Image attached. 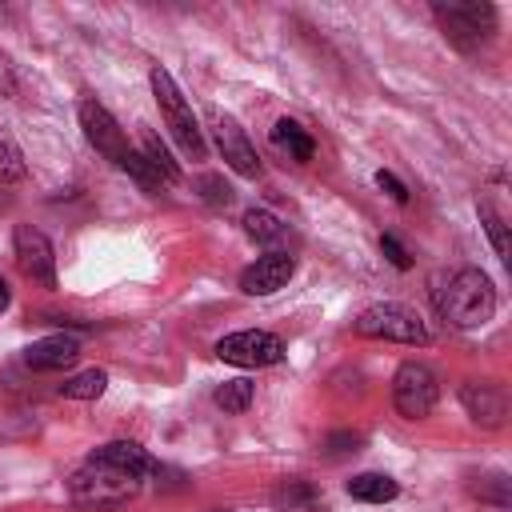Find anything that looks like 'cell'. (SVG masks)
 Wrapping results in <instances>:
<instances>
[{
	"label": "cell",
	"mask_w": 512,
	"mask_h": 512,
	"mask_svg": "<svg viewBox=\"0 0 512 512\" xmlns=\"http://www.w3.org/2000/svg\"><path fill=\"white\" fill-rule=\"evenodd\" d=\"M104 388H108V372L104 368H84V372H76L60 384V396L64 400H96V396H104Z\"/></svg>",
	"instance_id": "cell-18"
},
{
	"label": "cell",
	"mask_w": 512,
	"mask_h": 512,
	"mask_svg": "<svg viewBox=\"0 0 512 512\" xmlns=\"http://www.w3.org/2000/svg\"><path fill=\"white\" fill-rule=\"evenodd\" d=\"M296 272V260L288 252H268V256H256L244 272H240V288L248 296H272L280 292Z\"/></svg>",
	"instance_id": "cell-11"
},
{
	"label": "cell",
	"mask_w": 512,
	"mask_h": 512,
	"mask_svg": "<svg viewBox=\"0 0 512 512\" xmlns=\"http://www.w3.org/2000/svg\"><path fill=\"white\" fill-rule=\"evenodd\" d=\"M12 256H16V268L32 284L56 288V252H52V240L40 228L16 224V232H12Z\"/></svg>",
	"instance_id": "cell-9"
},
{
	"label": "cell",
	"mask_w": 512,
	"mask_h": 512,
	"mask_svg": "<svg viewBox=\"0 0 512 512\" xmlns=\"http://www.w3.org/2000/svg\"><path fill=\"white\" fill-rule=\"evenodd\" d=\"M272 144H276L280 152H288L292 160H300V164L316 156V140L308 136V128H300V124H296V120H288V116L272 124Z\"/></svg>",
	"instance_id": "cell-15"
},
{
	"label": "cell",
	"mask_w": 512,
	"mask_h": 512,
	"mask_svg": "<svg viewBox=\"0 0 512 512\" xmlns=\"http://www.w3.org/2000/svg\"><path fill=\"white\" fill-rule=\"evenodd\" d=\"M436 308L456 328H484L496 316V288H492L488 272L460 268L448 276L444 288H436Z\"/></svg>",
	"instance_id": "cell-1"
},
{
	"label": "cell",
	"mask_w": 512,
	"mask_h": 512,
	"mask_svg": "<svg viewBox=\"0 0 512 512\" xmlns=\"http://www.w3.org/2000/svg\"><path fill=\"white\" fill-rule=\"evenodd\" d=\"M364 448V436L360 432H348V428H340V432H328L324 436V452L336 460V456H352V452H360Z\"/></svg>",
	"instance_id": "cell-25"
},
{
	"label": "cell",
	"mask_w": 512,
	"mask_h": 512,
	"mask_svg": "<svg viewBox=\"0 0 512 512\" xmlns=\"http://www.w3.org/2000/svg\"><path fill=\"white\" fill-rule=\"evenodd\" d=\"M76 360H80V340L68 336V332H52V336H44V340L24 348V364L32 372H64Z\"/></svg>",
	"instance_id": "cell-13"
},
{
	"label": "cell",
	"mask_w": 512,
	"mask_h": 512,
	"mask_svg": "<svg viewBox=\"0 0 512 512\" xmlns=\"http://www.w3.org/2000/svg\"><path fill=\"white\" fill-rule=\"evenodd\" d=\"M140 144H144V148H140V156L148 160V168L156 172V180H160V184H176V180H180V164L172 160L168 144H164L156 132H144V136H140Z\"/></svg>",
	"instance_id": "cell-17"
},
{
	"label": "cell",
	"mask_w": 512,
	"mask_h": 512,
	"mask_svg": "<svg viewBox=\"0 0 512 512\" xmlns=\"http://www.w3.org/2000/svg\"><path fill=\"white\" fill-rule=\"evenodd\" d=\"M380 252H384V260H388L392 268H400V272H408V268H412V256L404 252V244H400L392 232H384V236H380Z\"/></svg>",
	"instance_id": "cell-26"
},
{
	"label": "cell",
	"mask_w": 512,
	"mask_h": 512,
	"mask_svg": "<svg viewBox=\"0 0 512 512\" xmlns=\"http://www.w3.org/2000/svg\"><path fill=\"white\" fill-rule=\"evenodd\" d=\"M144 488V476L136 472H124V468H112V464H100V460H84L72 480H68V500L76 508H120L128 500H136Z\"/></svg>",
	"instance_id": "cell-2"
},
{
	"label": "cell",
	"mask_w": 512,
	"mask_h": 512,
	"mask_svg": "<svg viewBox=\"0 0 512 512\" xmlns=\"http://www.w3.org/2000/svg\"><path fill=\"white\" fill-rule=\"evenodd\" d=\"M320 496H316V488L308 484V480H288L280 492H276V504L280 508H312Z\"/></svg>",
	"instance_id": "cell-23"
},
{
	"label": "cell",
	"mask_w": 512,
	"mask_h": 512,
	"mask_svg": "<svg viewBox=\"0 0 512 512\" xmlns=\"http://www.w3.org/2000/svg\"><path fill=\"white\" fill-rule=\"evenodd\" d=\"M16 180H24V156L16 140L0 132V184H16Z\"/></svg>",
	"instance_id": "cell-22"
},
{
	"label": "cell",
	"mask_w": 512,
	"mask_h": 512,
	"mask_svg": "<svg viewBox=\"0 0 512 512\" xmlns=\"http://www.w3.org/2000/svg\"><path fill=\"white\" fill-rule=\"evenodd\" d=\"M216 356L224 364H236V368H268V364L284 360V340L276 332H264V328H244V332L224 336L216 344Z\"/></svg>",
	"instance_id": "cell-7"
},
{
	"label": "cell",
	"mask_w": 512,
	"mask_h": 512,
	"mask_svg": "<svg viewBox=\"0 0 512 512\" xmlns=\"http://www.w3.org/2000/svg\"><path fill=\"white\" fill-rule=\"evenodd\" d=\"M196 188H200V196H204L212 208H228V204H232V184H228L224 176H216V172H204V176L196 180Z\"/></svg>",
	"instance_id": "cell-24"
},
{
	"label": "cell",
	"mask_w": 512,
	"mask_h": 512,
	"mask_svg": "<svg viewBox=\"0 0 512 512\" xmlns=\"http://www.w3.org/2000/svg\"><path fill=\"white\" fill-rule=\"evenodd\" d=\"M212 140H216L224 164H228L236 176L256 180V176L264 172V164H260V156H256V144L244 136V128H240L232 116H212Z\"/></svg>",
	"instance_id": "cell-10"
},
{
	"label": "cell",
	"mask_w": 512,
	"mask_h": 512,
	"mask_svg": "<svg viewBox=\"0 0 512 512\" xmlns=\"http://www.w3.org/2000/svg\"><path fill=\"white\" fill-rule=\"evenodd\" d=\"M476 212H480V224H484V232H488V240H492L496 256L508 264V260H512V244H508V228H504V220L496 216V208H492L488 200H480V204H476Z\"/></svg>",
	"instance_id": "cell-20"
},
{
	"label": "cell",
	"mask_w": 512,
	"mask_h": 512,
	"mask_svg": "<svg viewBox=\"0 0 512 512\" xmlns=\"http://www.w3.org/2000/svg\"><path fill=\"white\" fill-rule=\"evenodd\" d=\"M244 232H248V240H256V244H280L288 228H284L280 216H272V212H264V208H248V212H244Z\"/></svg>",
	"instance_id": "cell-19"
},
{
	"label": "cell",
	"mask_w": 512,
	"mask_h": 512,
	"mask_svg": "<svg viewBox=\"0 0 512 512\" xmlns=\"http://www.w3.org/2000/svg\"><path fill=\"white\" fill-rule=\"evenodd\" d=\"M80 128H84V140L108 160V164H116V168H124V160H128V152H132V144H128V136H124V128L116 124V116L104 108V104H96V100H84L80 104Z\"/></svg>",
	"instance_id": "cell-8"
},
{
	"label": "cell",
	"mask_w": 512,
	"mask_h": 512,
	"mask_svg": "<svg viewBox=\"0 0 512 512\" xmlns=\"http://www.w3.org/2000/svg\"><path fill=\"white\" fill-rule=\"evenodd\" d=\"M352 332L356 336H368V340H392V344H416V348L432 344V332L420 320V312H412L408 304H396V300L368 304L352 320Z\"/></svg>",
	"instance_id": "cell-4"
},
{
	"label": "cell",
	"mask_w": 512,
	"mask_h": 512,
	"mask_svg": "<svg viewBox=\"0 0 512 512\" xmlns=\"http://www.w3.org/2000/svg\"><path fill=\"white\" fill-rule=\"evenodd\" d=\"M348 496L352 500H364V504H388L400 496V484L384 472H360L348 480Z\"/></svg>",
	"instance_id": "cell-16"
},
{
	"label": "cell",
	"mask_w": 512,
	"mask_h": 512,
	"mask_svg": "<svg viewBox=\"0 0 512 512\" xmlns=\"http://www.w3.org/2000/svg\"><path fill=\"white\" fill-rule=\"evenodd\" d=\"M436 24L444 28L448 44L460 52H476L496 36V8L492 4H432Z\"/></svg>",
	"instance_id": "cell-5"
},
{
	"label": "cell",
	"mask_w": 512,
	"mask_h": 512,
	"mask_svg": "<svg viewBox=\"0 0 512 512\" xmlns=\"http://www.w3.org/2000/svg\"><path fill=\"white\" fill-rule=\"evenodd\" d=\"M148 84H152V96H156V104H160V116H164V128L172 132V140L180 144V152L184 156H192V160H204V152H208V144H204V132H200V120L192 116V104L184 100V92L176 88V80H172V72L168 68H152L148 72Z\"/></svg>",
	"instance_id": "cell-3"
},
{
	"label": "cell",
	"mask_w": 512,
	"mask_h": 512,
	"mask_svg": "<svg viewBox=\"0 0 512 512\" xmlns=\"http://www.w3.org/2000/svg\"><path fill=\"white\" fill-rule=\"evenodd\" d=\"M92 460H100V464H112V468H124V472H136V476H160L164 468L156 464V456L144 448V444H136V440H108V444H100V448H92L88 452Z\"/></svg>",
	"instance_id": "cell-14"
},
{
	"label": "cell",
	"mask_w": 512,
	"mask_h": 512,
	"mask_svg": "<svg viewBox=\"0 0 512 512\" xmlns=\"http://www.w3.org/2000/svg\"><path fill=\"white\" fill-rule=\"evenodd\" d=\"M12 304V292H8V284H4V276H0V312Z\"/></svg>",
	"instance_id": "cell-29"
},
{
	"label": "cell",
	"mask_w": 512,
	"mask_h": 512,
	"mask_svg": "<svg viewBox=\"0 0 512 512\" xmlns=\"http://www.w3.org/2000/svg\"><path fill=\"white\" fill-rule=\"evenodd\" d=\"M124 172H132V176H136V180H140V184H144L148 192H152V188H160V180H156V172L148 168V160H144V156H140L136 148L128 152V160H124Z\"/></svg>",
	"instance_id": "cell-27"
},
{
	"label": "cell",
	"mask_w": 512,
	"mask_h": 512,
	"mask_svg": "<svg viewBox=\"0 0 512 512\" xmlns=\"http://www.w3.org/2000/svg\"><path fill=\"white\" fill-rule=\"evenodd\" d=\"M460 404H464V412L480 428H500L504 416H508V396L492 380H468V384H460Z\"/></svg>",
	"instance_id": "cell-12"
},
{
	"label": "cell",
	"mask_w": 512,
	"mask_h": 512,
	"mask_svg": "<svg viewBox=\"0 0 512 512\" xmlns=\"http://www.w3.org/2000/svg\"><path fill=\"white\" fill-rule=\"evenodd\" d=\"M376 184H380V188H384V192H388L396 204H408V188H404V184H400L392 172H384V168H380V172H376Z\"/></svg>",
	"instance_id": "cell-28"
},
{
	"label": "cell",
	"mask_w": 512,
	"mask_h": 512,
	"mask_svg": "<svg viewBox=\"0 0 512 512\" xmlns=\"http://www.w3.org/2000/svg\"><path fill=\"white\" fill-rule=\"evenodd\" d=\"M252 396H256V388H252V380H224L220 388H216V404L224 408V412H248L252 408Z\"/></svg>",
	"instance_id": "cell-21"
},
{
	"label": "cell",
	"mask_w": 512,
	"mask_h": 512,
	"mask_svg": "<svg viewBox=\"0 0 512 512\" xmlns=\"http://www.w3.org/2000/svg\"><path fill=\"white\" fill-rule=\"evenodd\" d=\"M436 400H440V380H436V372L428 364L408 360V364L396 368V376H392V404H396V412L404 420H424L436 408Z\"/></svg>",
	"instance_id": "cell-6"
}]
</instances>
